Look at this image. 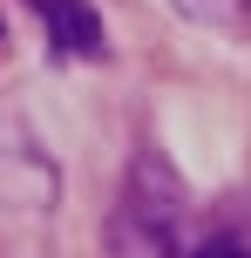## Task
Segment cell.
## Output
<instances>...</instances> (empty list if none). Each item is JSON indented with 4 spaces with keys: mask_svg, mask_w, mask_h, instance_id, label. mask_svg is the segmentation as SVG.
<instances>
[{
    "mask_svg": "<svg viewBox=\"0 0 251 258\" xmlns=\"http://www.w3.org/2000/svg\"><path fill=\"white\" fill-rule=\"evenodd\" d=\"M109 258H184V183L156 150L129 163L109 211Z\"/></svg>",
    "mask_w": 251,
    "mask_h": 258,
    "instance_id": "1",
    "label": "cell"
},
{
    "mask_svg": "<svg viewBox=\"0 0 251 258\" xmlns=\"http://www.w3.org/2000/svg\"><path fill=\"white\" fill-rule=\"evenodd\" d=\"M48 27V48L68 54V61H102L109 54V34H102V14L89 0H27Z\"/></svg>",
    "mask_w": 251,
    "mask_h": 258,
    "instance_id": "2",
    "label": "cell"
},
{
    "mask_svg": "<svg viewBox=\"0 0 251 258\" xmlns=\"http://www.w3.org/2000/svg\"><path fill=\"white\" fill-rule=\"evenodd\" d=\"M177 7H190L197 21H238V14L251 7V0H177Z\"/></svg>",
    "mask_w": 251,
    "mask_h": 258,
    "instance_id": "3",
    "label": "cell"
},
{
    "mask_svg": "<svg viewBox=\"0 0 251 258\" xmlns=\"http://www.w3.org/2000/svg\"><path fill=\"white\" fill-rule=\"evenodd\" d=\"M190 258H251V245H244V238H211V245L190 251Z\"/></svg>",
    "mask_w": 251,
    "mask_h": 258,
    "instance_id": "4",
    "label": "cell"
}]
</instances>
